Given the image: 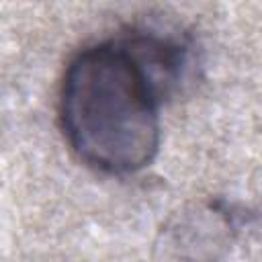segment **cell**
<instances>
[{"label":"cell","mask_w":262,"mask_h":262,"mask_svg":"<svg viewBox=\"0 0 262 262\" xmlns=\"http://www.w3.org/2000/svg\"><path fill=\"white\" fill-rule=\"evenodd\" d=\"M182 66L184 47L151 31L80 49L57 96L59 127L76 158L111 176L149 166L162 139L160 102Z\"/></svg>","instance_id":"obj_1"}]
</instances>
